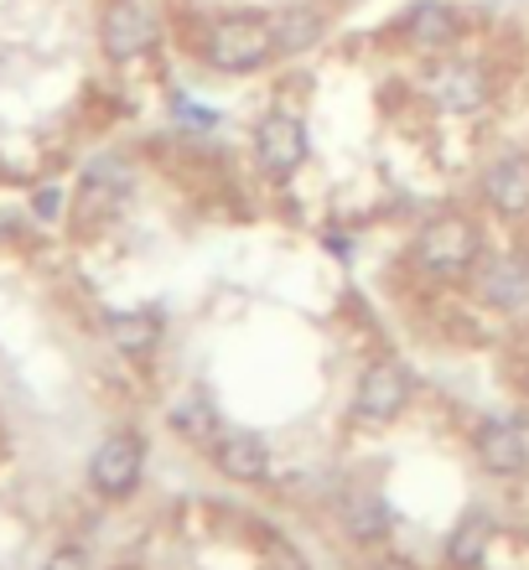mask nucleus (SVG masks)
<instances>
[{"label": "nucleus", "mask_w": 529, "mask_h": 570, "mask_svg": "<svg viewBox=\"0 0 529 570\" xmlns=\"http://www.w3.org/2000/svg\"><path fill=\"white\" fill-rule=\"evenodd\" d=\"M322 11L312 6H286L281 16H271V31H275V52H306V47L322 42Z\"/></svg>", "instance_id": "13"}, {"label": "nucleus", "mask_w": 529, "mask_h": 570, "mask_svg": "<svg viewBox=\"0 0 529 570\" xmlns=\"http://www.w3.org/2000/svg\"><path fill=\"white\" fill-rule=\"evenodd\" d=\"M151 16L140 11L136 0H109L105 6V21H99V42L115 62H136L151 52Z\"/></svg>", "instance_id": "5"}, {"label": "nucleus", "mask_w": 529, "mask_h": 570, "mask_svg": "<svg viewBox=\"0 0 529 570\" xmlns=\"http://www.w3.org/2000/svg\"><path fill=\"white\" fill-rule=\"evenodd\" d=\"M203 58L208 68L218 73H255L265 62L275 58V31H271V16H224L208 27V42H203Z\"/></svg>", "instance_id": "1"}, {"label": "nucleus", "mask_w": 529, "mask_h": 570, "mask_svg": "<svg viewBox=\"0 0 529 570\" xmlns=\"http://www.w3.org/2000/svg\"><path fill=\"white\" fill-rule=\"evenodd\" d=\"M140 478V441L130 431L109 435L105 446L94 451V488L105 498H125Z\"/></svg>", "instance_id": "8"}, {"label": "nucleus", "mask_w": 529, "mask_h": 570, "mask_svg": "<svg viewBox=\"0 0 529 570\" xmlns=\"http://www.w3.org/2000/svg\"><path fill=\"white\" fill-rule=\"evenodd\" d=\"M425 94L447 115H478L488 105V73L478 62H437L425 73Z\"/></svg>", "instance_id": "3"}, {"label": "nucleus", "mask_w": 529, "mask_h": 570, "mask_svg": "<svg viewBox=\"0 0 529 570\" xmlns=\"http://www.w3.org/2000/svg\"><path fill=\"white\" fill-rule=\"evenodd\" d=\"M255 156L259 166L271 171V177H291L296 166L306 161V130L296 115H286V109H275V115H265L255 130Z\"/></svg>", "instance_id": "4"}, {"label": "nucleus", "mask_w": 529, "mask_h": 570, "mask_svg": "<svg viewBox=\"0 0 529 570\" xmlns=\"http://www.w3.org/2000/svg\"><path fill=\"white\" fill-rule=\"evenodd\" d=\"M109 337H115L120 353H151L161 327H156V316H146V312H115L109 316Z\"/></svg>", "instance_id": "15"}, {"label": "nucleus", "mask_w": 529, "mask_h": 570, "mask_svg": "<svg viewBox=\"0 0 529 570\" xmlns=\"http://www.w3.org/2000/svg\"><path fill=\"white\" fill-rule=\"evenodd\" d=\"M213 462L224 466V478L234 482H259L271 478V446L249 431H228L218 435V446H213Z\"/></svg>", "instance_id": "11"}, {"label": "nucleus", "mask_w": 529, "mask_h": 570, "mask_svg": "<svg viewBox=\"0 0 529 570\" xmlns=\"http://www.w3.org/2000/svg\"><path fill=\"white\" fill-rule=\"evenodd\" d=\"M478 255H483V234H478L472 218H437L415 239V259L431 275H462L478 265Z\"/></svg>", "instance_id": "2"}, {"label": "nucleus", "mask_w": 529, "mask_h": 570, "mask_svg": "<svg viewBox=\"0 0 529 570\" xmlns=\"http://www.w3.org/2000/svg\"><path fill=\"white\" fill-rule=\"evenodd\" d=\"M400 31H405V42L421 47V52H447V47L462 37V16H457V6H447V0H415L405 11V21H400Z\"/></svg>", "instance_id": "7"}, {"label": "nucleus", "mask_w": 529, "mask_h": 570, "mask_svg": "<svg viewBox=\"0 0 529 570\" xmlns=\"http://www.w3.org/2000/svg\"><path fill=\"white\" fill-rule=\"evenodd\" d=\"M478 291H483V301H493V306H519V301L529 296V259H519V255L493 259L483 271V281H478Z\"/></svg>", "instance_id": "14"}, {"label": "nucleus", "mask_w": 529, "mask_h": 570, "mask_svg": "<svg viewBox=\"0 0 529 570\" xmlns=\"http://www.w3.org/2000/svg\"><path fill=\"white\" fill-rule=\"evenodd\" d=\"M472 446H478V462H483L488 472H499V478H515V472H525V466H529L525 435H519L515 425H503V421H483V425H478Z\"/></svg>", "instance_id": "12"}, {"label": "nucleus", "mask_w": 529, "mask_h": 570, "mask_svg": "<svg viewBox=\"0 0 529 570\" xmlns=\"http://www.w3.org/2000/svg\"><path fill=\"white\" fill-rule=\"evenodd\" d=\"M42 570H89V556H84V550H58Z\"/></svg>", "instance_id": "17"}, {"label": "nucleus", "mask_w": 529, "mask_h": 570, "mask_svg": "<svg viewBox=\"0 0 529 570\" xmlns=\"http://www.w3.org/2000/svg\"><path fill=\"white\" fill-rule=\"evenodd\" d=\"M488 540H493V524H488V513H472V519H462V529L452 534V544H447V556L457 560V566H478L488 550Z\"/></svg>", "instance_id": "16"}, {"label": "nucleus", "mask_w": 529, "mask_h": 570, "mask_svg": "<svg viewBox=\"0 0 529 570\" xmlns=\"http://www.w3.org/2000/svg\"><path fill=\"white\" fill-rule=\"evenodd\" d=\"M410 400V384L405 374L394 368V363H374L369 374L359 379V400H353V410H359V421H394L400 410H405Z\"/></svg>", "instance_id": "9"}, {"label": "nucleus", "mask_w": 529, "mask_h": 570, "mask_svg": "<svg viewBox=\"0 0 529 570\" xmlns=\"http://www.w3.org/2000/svg\"><path fill=\"white\" fill-rule=\"evenodd\" d=\"M130 193V166L115 161V156H99L84 171V187H78V213L84 218H105L109 208H120V197Z\"/></svg>", "instance_id": "10"}, {"label": "nucleus", "mask_w": 529, "mask_h": 570, "mask_svg": "<svg viewBox=\"0 0 529 570\" xmlns=\"http://www.w3.org/2000/svg\"><path fill=\"white\" fill-rule=\"evenodd\" d=\"M31 208L42 213V218H52V213L62 208V193H58V187H42V193H37V203H31Z\"/></svg>", "instance_id": "18"}, {"label": "nucleus", "mask_w": 529, "mask_h": 570, "mask_svg": "<svg viewBox=\"0 0 529 570\" xmlns=\"http://www.w3.org/2000/svg\"><path fill=\"white\" fill-rule=\"evenodd\" d=\"M483 197L488 208L503 213V218H525L529 213V156L525 150H509L483 171Z\"/></svg>", "instance_id": "6"}]
</instances>
